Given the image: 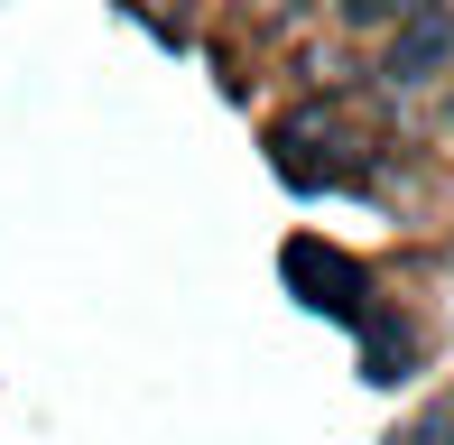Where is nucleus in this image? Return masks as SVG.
Returning a JSON list of instances; mask_svg holds the SVG:
<instances>
[{
    "instance_id": "obj_2",
    "label": "nucleus",
    "mask_w": 454,
    "mask_h": 445,
    "mask_svg": "<svg viewBox=\"0 0 454 445\" xmlns=\"http://www.w3.org/2000/svg\"><path fill=\"white\" fill-rule=\"evenodd\" d=\"M399 10H408V0H334L343 28H380V19H399Z\"/></svg>"
},
{
    "instance_id": "obj_4",
    "label": "nucleus",
    "mask_w": 454,
    "mask_h": 445,
    "mask_svg": "<svg viewBox=\"0 0 454 445\" xmlns=\"http://www.w3.org/2000/svg\"><path fill=\"white\" fill-rule=\"evenodd\" d=\"M306 10V0H260V19H297Z\"/></svg>"
},
{
    "instance_id": "obj_3",
    "label": "nucleus",
    "mask_w": 454,
    "mask_h": 445,
    "mask_svg": "<svg viewBox=\"0 0 454 445\" xmlns=\"http://www.w3.org/2000/svg\"><path fill=\"white\" fill-rule=\"evenodd\" d=\"M445 436H454V399H445V409H427V418H418V427H408L399 445H445Z\"/></svg>"
},
{
    "instance_id": "obj_1",
    "label": "nucleus",
    "mask_w": 454,
    "mask_h": 445,
    "mask_svg": "<svg viewBox=\"0 0 454 445\" xmlns=\"http://www.w3.org/2000/svg\"><path fill=\"white\" fill-rule=\"evenodd\" d=\"M445 66H454V0H408V10L389 19L380 74H389V84H436Z\"/></svg>"
}]
</instances>
